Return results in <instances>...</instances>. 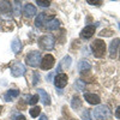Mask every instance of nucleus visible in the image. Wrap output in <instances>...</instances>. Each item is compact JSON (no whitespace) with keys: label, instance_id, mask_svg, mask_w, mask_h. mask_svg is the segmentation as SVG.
Wrapping results in <instances>:
<instances>
[{"label":"nucleus","instance_id":"obj_1","mask_svg":"<svg viewBox=\"0 0 120 120\" xmlns=\"http://www.w3.org/2000/svg\"><path fill=\"white\" fill-rule=\"evenodd\" d=\"M91 49H93V53L96 58H103V55L106 53V43L102 40L96 38L91 43Z\"/></svg>","mask_w":120,"mask_h":120},{"label":"nucleus","instance_id":"obj_2","mask_svg":"<svg viewBox=\"0 0 120 120\" xmlns=\"http://www.w3.org/2000/svg\"><path fill=\"white\" fill-rule=\"evenodd\" d=\"M93 114H94L96 120H109V118H111V112H109V109L103 105L97 106L93 111Z\"/></svg>","mask_w":120,"mask_h":120},{"label":"nucleus","instance_id":"obj_3","mask_svg":"<svg viewBox=\"0 0 120 120\" xmlns=\"http://www.w3.org/2000/svg\"><path fill=\"white\" fill-rule=\"evenodd\" d=\"M54 45H55L54 38L51 35H43L38 38V46L43 51H52L54 48Z\"/></svg>","mask_w":120,"mask_h":120},{"label":"nucleus","instance_id":"obj_4","mask_svg":"<svg viewBox=\"0 0 120 120\" xmlns=\"http://www.w3.org/2000/svg\"><path fill=\"white\" fill-rule=\"evenodd\" d=\"M25 63L33 67L38 66V64H41V53L34 51V52H30L26 56H25Z\"/></svg>","mask_w":120,"mask_h":120},{"label":"nucleus","instance_id":"obj_5","mask_svg":"<svg viewBox=\"0 0 120 120\" xmlns=\"http://www.w3.org/2000/svg\"><path fill=\"white\" fill-rule=\"evenodd\" d=\"M55 64V59L52 54H46L43 56V59L41 60V64H40V66H41L42 70H51Z\"/></svg>","mask_w":120,"mask_h":120},{"label":"nucleus","instance_id":"obj_6","mask_svg":"<svg viewBox=\"0 0 120 120\" xmlns=\"http://www.w3.org/2000/svg\"><path fill=\"white\" fill-rule=\"evenodd\" d=\"M52 19H54V18H53V15L40 13V15L36 17V19H35V25H36L37 28H40V26H42L43 24H47L49 21H52Z\"/></svg>","mask_w":120,"mask_h":120},{"label":"nucleus","instance_id":"obj_7","mask_svg":"<svg viewBox=\"0 0 120 120\" xmlns=\"http://www.w3.org/2000/svg\"><path fill=\"white\" fill-rule=\"evenodd\" d=\"M98 24H90V25H86L82 31H81V34H79V36H81L82 38H85V40H88V38H90L94 34H95V30H96V26H97Z\"/></svg>","mask_w":120,"mask_h":120},{"label":"nucleus","instance_id":"obj_8","mask_svg":"<svg viewBox=\"0 0 120 120\" xmlns=\"http://www.w3.org/2000/svg\"><path fill=\"white\" fill-rule=\"evenodd\" d=\"M11 73L13 77H22L25 73V67L22 63H15L11 66Z\"/></svg>","mask_w":120,"mask_h":120},{"label":"nucleus","instance_id":"obj_9","mask_svg":"<svg viewBox=\"0 0 120 120\" xmlns=\"http://www.w3.org/2000/svg\"><path fill=\"white\" fill-rule=\"evenodd\" d=\"M53 82H54L55 86L59 88V89L66 86L67 85V75L66 73H58V75H55Z\"/></svg>","mask_w":120,"mask_h":120},{"label":"nucleus","instance_id":"obj_10","mask_svg":"<svg viewBox=\"0 0 120 120\" xmlns=\"http://www.w3.org/2000/svg\"><path fill=\"white\" fill-rule=\"evenodd\" d=\"M71 63H72L71 56H70V55L64 56V59L59 63V65H58V67H56V71H55L56 75H58V73H61V71H64V70H67L70 66H71Z\"/></svg>","mask_w":120,"mask_h":120},{"label":"nucleus","instance_id":"obj_11","mask_svg":"<svg viewBox=\"0 0 120 120\" xmlns=\"http://www.w3.org/2000/svg\"><path fill=\"white\" fill-rule=\"evenodd\" d=\"M119 45H120V38H114L111 42V45H109V56H111L112 59H114L116 56Z\"/></svg>","mask_w":120,"mask_h":120},{"label":"nucleus","instance_id":"obj_12","mask_svg":"<svg viewBox=\"0 0 120 120\" xmlns=\"http://www.w3.org/2000/svg\"><path fill=\"white\" fill-rule=\"evenodd\" d=\"M84 98H85V101L90 105H98L100 103V96L96 95V94H93V93H85L84 94Z\"/></svg>","mask_w":120,"mask_h":120},{"label":"nucleus","instance_id":"obj_13","mask_svg":"<svg viewBox=\"0 0 120 120\" xmlns=\"http://www.w3.org/2000/svg\"><path fill=\"white\" fill-rule=\"evenodd\" d=\"M23 13H24V16L25 17H33V16H35L36 15V7L33 5V4H26L25 6H24V8H23Z\"/></svg>","mask_w":120,"mask_h":120},{"label":"nucleus","instance_id":"obj_14","mask_svg":"<svg viewBox=\"0 0 120 120\" xmlns=\"http://www.w3.org/2000/svg\"><path fill=\"white\" fill-rule=\"evenodd\" d=\"M18 95H19V90L10 89V90H7L6 94L4 95V100H5V101H7V102H10V101H12V100L17 98Z\"/></svg>","mask_w":120,"mask_h":120},{"label":"nucleus","instance_id":"obj_15","mask_svg":"<svg viewBox=\"0 0 120 120\" xmlns=\"http://www.w3.org/2000/svg\"><path fill=\"white\" fill-rule=\"evenodd\" d=\"M38 95H40V97H41V101H42L43 105H46V106L51 105V97H49V95L43 89H38Z\"/></svg>","mask_w":120,"mask_h":120},{"label":"nucleus","instance_id":"obj_16","mask_svg":"<svg viewBox=\"0 0 120 120\" xmlns=\"http://www.w3.org/2000/svg\"><path fill=\"white\" fill-rule=\"evenodd\" d=\"M11 11V5L8 1H0V15H5Z\"/></svg>","mask_w":120,"mask_h":120},{"label":"nucleus","instance_id":"obj_17","mask_svg":"<svg viewBox=\"0 0 120 120\" xmlns=\"http://www.w3.org/2000/svg\"><path fill=\"white\" fill-rule=\"evenodd\" d=\"M11 49H12L13 53H18L22 49V42L19 41L18 38H15L12 41V43H11Z\"/></svg>","mask_w":120,"mask_h":120},{"label":"nucleus","instance_id":"obj_18","mask_svg":"<svg viewBox=\"0 0 120 120\" xmlns=\"http://www.w3.org/2000/svg\"><path fill=\"white\" fill-rule=\"evenodd\" d=\"M59 25H60V22L58 21V19H52V21H49L47 23L46 26H47L48 30H56L59 28Z\"/></svg>","mask_w":120,"mask_h":120},{"label":"nucleus","instance_id":"obj_19","mask_svg":"<svg viewBox=\"0 0 120 120\" xmlns=\"http://www.w3.org/2000/svg\"><path fill=\"white\" fill-rule=\"evenodd\" d=\"M90 64L88 61H85V60H81L78 64V70H79V72H83V71H86V70H90Z\"/></svg>","mask_w":120,"mask_h":120},{"label":"nucleus","instance_id":"obj_20","mask_svg":"<svg viewBox=\"0 0 120 120\" xmlns=\"http://www.w3.org/2000/svg\"><path fill=\"white\" fill-rule=\"evenodd\" d=\"M82 106V101H81V98H79L78 96H73L72 97V101H71V107L73 109H77Z\"/></svg>","mask_w":120,"mask_h":120},{"label":"nucleus","instance_id":"obj_21","mask_svg":"<svg viewBox=\"0 0 120 120\" xmlns=\"http://www.w3.org/2000/svg\"><path fill=\"white\" fill-rule=\"evenodd\" d=\"M29 113H30V115H31V118H37L38 114L41 113V108H40V106H35V107H33L31 109H30Z\"/></svg>","mask_w":120,"mask_h":120},{"label":"nucleus","instance_id":"obj_22","mask_svg":"<svg viewBox=\"0 0 120 120\" xmlns=\"http://www.w3.org/2000/svg\"><path fill=\"white\" fill-rule=\"evenodd\" d=\"M15 5H13V15L16 16V17H18L19 15H21V1H15L13 3Z\"/></svg>","mask_w":120,"mask_h":120},{"label":"nucleus","instance_id":"obj_23","mask_svg":"<svg viewBox=\"0 0 120 120\" xmlns=\"http://www.w3.org/2000/svg\"><path fill=\"white\" fill-rule=\"evenodd\" d=\"M75 86L77 88V90L83 91V90L85 89V83L83 81H81V79H78V81H76V83H75Z\"/></svg>","mask_w":120,"mask_h":120},{"label":"nucleus","instance_id":"obj_24","mask_svg":"<svg viewBox=\"0 0 120 120\" xmlns=\"http://www.w3.org/2000/svg\"><path fill=\"white\" fill-rule=\"evenodd\" d=\"M100 36H112L113 35V30L112 29H105V30H102L101 33L98 34Z\"/></svg>","mask_w":120,"mask_h":120},{"label":"nucleus","instance_id":"obj_25","mask_svg":"<svg viewBox=\"0 0 120 120\" xmlns=\"http://www.w3.org/2000/svg\"><path fill=\"white\" fill-rule=\"evenodd\" d=\"M12 120H25V116L23 114H19V113H13L12 114Z\"/></svg>","mask_w":120,"mask_h":120},{"label":"nucleus","instance_id":"obj_26","mask_svg":"<svg viewBox=\"0 0 120 120\" xmlns=\"http://www.w3.org/2000/svg\"><path fill=\"white\" fill-rule=\"evenodd\" d=\"M36 3L38 6H42V7H48L51 5V1H45V0H37Z\"/></svg>","mask_w":120,"mask_h":120},{"label":"nucleus","instance_id":"obj_27","mask_svg":"<svg viewBox=\"0 0 120 120\" xmlns=\"http://www.w3.org/2000/svg\"><path fill=\"white\" fill-rule=\"evenodd\" d=\"M37 101H38V95H33L31 97H29V101L28 102L30 105H35Z\"/></svg>","mask_w":120,"mask_h":120},{"label":"nucleus","instance_id":"obj_28","mask_svg":"<svg viewBox=\"0 0 120 120\" xmlns=\"http://www.w3.org/2000/svg\"><path fill=\"white\" fill-rule=\"evenodd\" d=\"M82 119H83V120H91V118H90V112H89V109H86V111L83 112Z\"/></svg>","mask_w":120,"mask_h":120},{"label":"nucleus","instance_id":"obj_29","mask_svg":"<svg viewBox=\"0 0 120 120\" xmlns=\"http://www.w3.org/2000/svg\"><path fill=\"white\" fill-rule=\"evenodd\" d=\"M88 4H90V5H94V6H101L102 1H91V0H88Z\"/></svg>","mask_w":120,"mask_h":120},{"label":"nucleus","instance_id":"obj_30","mask_svg":"<svg viewBox=\"0 0 120 120\" xmlns=\"http://www.w3.org/2000/svg\"><path fill=\"white\" fill-rule=\"evenodd\" d=\"M37 79H40V75H38L37 72H35V73H34V81H33V84H34V85L37 84Z\"/></svg>","mask_w":120,"mask_h":120},{"label":"nucleus","instance_id":"obj_31","mask_svg":"<svg viewBox=\"0 0 120 120\" xmlns=\"http://www.w3.org/2000/svg\"><path fill=\"white\" fill-rule=\"evenodd\" d=\"M115 118L120 119V107H118V108L115 109Z\"/></svg>","mask_w":120,"mask_h":120},{"label":"nucleus","instance_id":"obj_32","mask_svg":"<svg viewBox=\"0 0 120 120\" xmlns=\"http://www.w3.org/2000/svg\"><path fill=\"white\" fill-rule=\"evenodd\" d=\"M40 120H48V118H47V115H45V114H42L41 116H40Z\"/></svg>","mask_w":120,"mask_h":120},{"label":"nucleus","instance_id":"obj_33","mask_svg":"<svg viewBox=\"0 0 120 120\" xmlns=\"http://www.w3.org/2000/svg\"><path fill=\"white\" fill-rule=\"evenodd\" d=\"M52 76H53V73H51V75H48L46 78H47V81H51V79H52Z\"/></svg>","mask_w":120,"mask_h":120},{"label":"nucleus","instance_id":"obj_34","mask_svg":"<svg viewBox=\"0 0 120 120\" xmlns=\"http://www.w3.org/2000/svg\"><path fill=\"white\" fill-rule=\"evenodd\" d=\"M119 28H120V23H119Z\"/></svg>","mask_w":120,"mask_h":120}]
</instances>
